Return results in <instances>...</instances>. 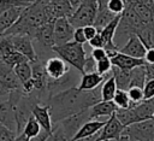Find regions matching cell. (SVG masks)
<instances>
[{"label":"cell","mask_w":154,"mask_h":141,"mask_svg":"<svg viewBox=\"0 0 154 141\" xmlns=\"http://www.w3.org/2000/svg\"><path fill=\"white\" fill-rule=\"evenodd\" d=\"M112 101L114 102V105L117 106V108H126L131 105V101H130V98L128 95V92L124 90V89H117Z\"/></svg>","instance_id":"26"},{"label":"cell","mask_w":154,"mask_h":141,"mask_svg":"<svg viewBox=\"0 0 154 141\" xmlns=\"http://www.w3.org/2000/svg\"><path fill=\"white\" fill-rule=\"evenodd\" d=\"M117 89H118V87H117L114 77L112 76V74H108L106 80L102 82V86L100 87L101 100H112L114 94H116V92H117Z\"/></svg>","instance_id":"23"},{"label":"cell","mask_w":154,"mask_h":141,"mask_svg":"<svg viewBox=\"0 0 154 141\" xmlns=\"http://www.w3.org/2000/svg\"><path fill=\"white\" fill-rule=\"evenodd\" d=\"M53 22L54 20H49L46 22L45 24H42L41 27H38L36 29V31L32 35V40H35L40 46L47 47V48H52V46H54V36H53ZM52 51V49H51Z\"/></svg>","instance_id":"15"},{"label":"cell","mask_w":154,"mask_h":141,"mask_svg":"<svg viewBox=\"0 0 154 141\" xmlns=\"http://www.w3.org/2000/svg\"><path fill=\"white\" fill-rule=\"evenodd\" d=\"M96 12H97L96 0H82L78 7L69 17V22L73 28L93 24L96 17Z\"/></svg>","instance_id":"3"},{"label":"cell","mask_w":154,"mask_h":141,"mask_svg":"<svg viewBox=\"0 0 154 141\" xmlns=\"http://www.w3.org/2000/svg\"><path fill=\"white\" fill-rule=\"evenodd\" d=\"M146 67V75H147V78H153L154 77V64H146L144 65Z\"/></svg>","instance_id":"41"},{"label":"cell","mask_w":154,"mask_h":141,"mask_svg":"<svg viewBox=\"0 0 154 141\" xmlns=\"http://www.w3.org/2000/svg\"><path fill=\"white\" fill-rule=\"evenodd\" d=\"M41 129H42V128H41V125L38 124V122L35 119V117H34L32 114H30V116L28 117V119H26L24 127H23L22 133H23L24 135H26L28 137H32V136L37 135V134L41 131Z\"/></svg>","instance_id":"25"},{"label":"cell","mask_w":154,"mask_h":141,"mask_svg":"<svg viewBox=\"0 0 154 141\" xmlns=\"http://www.w3.org/2000/svg\"><path fill=\"white\" fill-rule=\"evenodd\" d=\"M0 39H1V37H0Z\"/></svg>","instance_id":"49"},{"label":"cell","mask_w":154,"mask_h":141,"mask_svg":"<svg viewBox=\"0 0 154 141\" xmlns=\"http://www.w3.org/2000/svg\"><path fill=\"white\" fill-rule=\"evenodd\" d=\"M24 7L25 6H11L0 13V36L16 23Z\"/></svg>","instance_id":"20"},{"label":"cell","mask_w":154,"mask_h":141,"mask_svg":"<svg viewBox=\"0 0 154 141\" xmlns=\"http://www.w3.org/2000/svg\"><path fill=\"white\" fill-rule=\"evenodd\" d=\"M128 92V95L130 98V101H131V105L132 104H137L140 101H142L144 98H143V88L142 87H137V86H132V87H129L126 89Z\"/></svg>","instance_id":"27"},{"label":"cell","mask_w":154,"mask_h":141,"mask_svg":"<svg viewBox=\"0 0 154 141\" xmlns=\"http://www.w3.org/2000/svg\"><path fill=\"white\" fill-rule=\"evenodd\" d=\"M111 59V63L113 66H117L122 70H132L137 66H141V65H146L144 60L141 59V58H135V57H131V55H128L125 53H122V52H118L116 55H113Z\"/></svg>","instance_id":"16"},{"label":"cell","mask_w":154,"mask_h":141,"mask_svg":"<svg viewBox=\"0 0 154 141\" xmlns=\"http://www.w3.org/2000/svg\"><path fill=\"white\" fill-rule=\"evenodd\" d=\"M12 69H13L16 76L18 77V80L22 84H24L25 82L31 80V64H30V61L19 63V64L14 65Z\"/></svg>","instance_id":"24"},{"label":"cell","mask_w":154,"mask_h":141,"mask_svg":"<svg viewBox=\"0 0 154 141\" xmlns=\"http://www.w3.org/2000/svg\"><path fill=\"white\" fill-rule=\"evenodd\" d=\"M111 74L114 77L116 83H117V87L119 89L126 90L129 88L130 82H131V78H132V70H122V69L112 65Z\"/></svg>","instance_id":"22"},{"label":"cell","mask_w":154,"mask_h":141,"mask_svg":"<svg viewBox=\"0 0 154 141\" xmlns=\"http://www.w3.org/2000/svg\"><path fill=\"white\" fill-rule=\"evenodd\" d=\"M100 100V86L91 90H82L77 87H71L53 94L47 99L52 123H58L64 118L82 112Z\"/></svg>","instance_id":"1"},{"label":"cell","mask_w":154,"mask_h":141,"mask_svg":"<svg viewBox=\"0 0 154 141\" xmlns=\"http://www.w3.org/2000/svg\"><path fill=\"white\" fill-rule=\"evenodd\" d=\"M16 133L0 123V141H14Z\"/></svg>","instance_id":"33"},{"label":"cell","mask_w":154,"mask_h":141,"mask_svg":"<svg viewBox=\"0 0 154 141\" xmlns=\"http://www.w3.org/2000/svg\"><path fill=\"white\" fill-rule=\"evenodd\" d=\"M70 1V4L72 5V7H73V10H76L77 7H78V5L82 2V0H69Z\"/></svg>","instance_id":"43"},{"label":"cell","mask_w":154,"mask_h":141,"mask_svg":"<svg viewBox=\"0 0 154 141\" xmlns=\"http://www.w3.org/2000/svg\"><path fill=\"white\" fill-rule=\"evenodd\" d=\"M48 12L52 19L59 17H70L75 11L69 0H48Z\"/></svg>","instance_id":"17"},{"label":"cell","mask_w":154,"mask_h":141,"mask_svg":"<svg viewBox=\"0 0 154 141\" xmlns=\"http://www.w3.org/2000/svg\"><path fill=\"white\" fill-rule=\"evenodd\" d=\"M124 128L125 127L118 121V118L113 113L106 121V123L101 128V130L96 134L95 141H116L122 136Z\"/></svg>","instance_id":"7"},{"label":"cell","mask_w":154,"mask_h":141,"mask_svg":"<svg viewBox=\"0 0 154 141\" xmlns=\"http://www.w3.org/2000/svg\"><path fill=\"white\" fill-rule=\"evenodd\" d=\"M2 96H5V95H1V94H0V102L2 101Z\"/></svg>","instance_id":"46"},{"label":"cell","mask_w":154,"mask_h":141,"mask_svg":"<svg viewBox=\"0 0 154 141\" xmlns=\"http://www.w3.org/2000/svg\"><path fill=\"white\" fill-rule=\"evenodd\" d=\"M122 135L130 141H154V119H144L124 128Z\"/></svg>","instance_id":"4"},{"label":"cell","mask_w":154,"mask_h":141,"mask_svg":"<svg viewBox=\"0 0 154 141\" xmlns=\"http://www.w3.org/2000/svg\"><path fill=\"white\" fill-rule=\"evenodd\" d=\"M143 98L144 99L154 98V77L146 80L143 84Z\"/></svg>","instance_id":"32"},{"label":"cell","mask_w":154,"mask_h":141,"mask_svg":"<svg viewBox=\"0 0 154 141\" xmlns=\"http://www.w3.org/2000/svg\"><path fill=\"white\" fill-rule=\"evenodd\" d=\"M75 28L69 22L67 17L55 18L53 22V36L54 45H63L69 41H72Z\"/></svg>","instance_id":"8"},{"label":"cell","mask_w":154,"mask_h":141,"mask_svg":"<svg viewBox=\"0 0 154 141\" xmlns=\"http://www.w3.org/2000/svg\"><path fill=\"white\" fill-rule=\"evenodd\" d=\"M117 110V106L112 100H100L89 107L90 119L107 121Z\"/></svg>","instance_id":"10"},{"label":"cell","mask_w":154,"mask_h":141,"mask_svg":"<svg viewBox=\"0 0 154 141\" xmlns=\"http://www.w3.org/2000/svg\"><path fill=\"white\" fill-rule=\"evenodd\" d=\"M51 133H52V131H51ZM51 133L47 131V130H45V129H41V131H40L37 135H35V136H32V137H29V141H46Z\"/></svg>","instance_id":"40"},{"label":"cell","mask_w":154,"mask_h":141,"mask_svg":"<svg viewBox=\"0 0 154 141\" xmlns=\"http://www.w3.org/2000/svg\"><path fill=\"white\" fill-rule=\"evenodd\" d=\"M0 94H1V95H6V94H4V93H2V90H1V87H0Z\"/></svg>","instance_id":"45"},{"label":"cell","mask_w":154,"mask_h":141,"mask_svg":"<svg viewBox=\"0 0 154 141\" xmlns=\"http://www.w3.org/2000/svg\"><path fill=\"white\" fill-rule=\"evenodd\" d=\"M30 113L35 117V119L38 122V124L41 125L42 129H45L49 133L52 131L53 123H52L48 104L42 105V104H38V102H32L31 106H30Z\"/></svg>","instance_id":"13"},{"label":"cell","mask_w":154,"mask_h":141,"mask_svg":"<svg viewBox=\"0 0 154 141\" xmlns=\"http://www.w3.org/2000/svg\"><path fill=\"white\" fill-rule=\"evenodd\" d=\"M125 0H108L106 4V7L109 12L113 14H122L123 11L125 10Z\"/></svg>","instance_id":"28"},{"label":"cell","mask_w":154,"mask_h":141,"mask_svg":"<svg viewBox=\"0 0 154 141\" xmlns=\"http://www.w3.org/2000/svg\"><path fill=\"white\" fill-rule=\"evenodd\" d=\"M94 71H96V61L91 57L85 58V61L83 65V74L84 72H94Z\"/></svg>","instance_id":"36"},{"label":"cell","mask_w":154,"mask_h":141,"mask_svg":"<svg viewBox=\"0 0 154 141\" xmlns=\"http://www.w3.org/2000/svg\"><path fill=\"white\" fill-rule=\"evenodd\" d=\"M46 141H69V139L66 137V135L64 134V131L59 127V124L54 123V127L52 128V133L49 134V136L47 137Z\"/></svg>","instance_id":"29"},{"label":"cell","mask_w":154,"mask_h":141,"mask_svg":"<svg viewBox=\"0 0 154 141\" xmlns=\"http://www.w3.org/2000/svg\"><path fill=\"white\" fill-rule=\"evenodd\" d=\"M83 31H84V35H85V39H87V42H88L90 39H93L97 34L99 30L94 24H89V25L83 27Z\"/></svg>","instance_id":"35"},{"label":"cell","mask_w":154,"mask_h":141,"mask_svg":"<svg viewBox=\"0 0 154 141\" xmlns=\"http://www.w3.org/2000/svg\"><path fill=\"white\" fill-rule=\"evenodd\" d=\"M116 141H130V140H129V139H128L125 135H122V136H120L118 140H116Z\"/></svg>","instance_id":"44"},{"label":"cell","mask_w":154,"mask_h":141,"mask_svg":"<svg viewBox=\"0 0 154 141\" xmlns=\"http://www.w3.org/2000/svg\"><path fill=\"white\" fill-rule=\"evenodd\" d=\"M72 40H73V41H76V42H78V43H82V45H84V43L87 42L85 35H84V31H83V27L75 28Z\"/></svg>","instance_id":"34"},{"label":"cell","mask_w":154,"mask_h":141,"mask_svg":"<svg viewBox=\"0 0 154 141\" xmlns=\"http://www.w3.org/2000/svg\"><path fill=\"white\" fill-rule=\"evenodd\" d=\"M30 0H0V13H2L6 8L11 6H28Z\"/></svg>","instance_id":"31"},{"label":"cell","mask_w":154,"mask_h":141,"mask_svg":"<svg viewBox=\"0 0 154 141\" xmlns=\"http://www.w3.org/2000/svg\"><path fill=\"white\" fill-rule=\"evenodd\" d=\"M152 118H153V119H154V112H153V116H152Z\"/></svg>","instance_id":"47"},{"label":"cell","mask_w":154,"mask_h":141,"mask_svg":"<svg viewBox=\"0 0 154 141\" xmlns=\"http://www.w3.org/2000/svg\"><path fill=\"white\" fill-rule=\"evenodd\" d=\"M43 67H45V71L48 76V80H52V81L61 78L63 76H65L70 71L69 64L64 59H61L60 57L48 58Z\"/></svg>","instance_id":"9"},{"label":"cell","mask_w":154,"mask_h":141,"mask_svg":"<svg viewBox=\"0 0 154 141\" xmlns=\"http://www.w3.org/2000/svg\"><path fill=\"white\" fill-rule=\"evenodd\" d=\"M143 60L146 64H154V47H148L146 53H144V57H143Z\"/></svg>","instance_id":"39"},{"label":"cell","mask_w":154,"mask_h":141,"mask_svg":"<svg viewBox=\"0 0 154 141\" xmlns=\"http://www.w3.org/2000/svg\"><path fill=\"white\" fill-rule=\"evenodd\" d=\"M112 69V63L108 57H105L96 61V72L100 75H107Z\"/></svg>","instance_id":"30"},{"label":"cell","mask_w":154,"mask_h":141,"mask_svg":"<svg viewBox=\"0 0 154 141\" xmlns=\"http://www.w3.org/2000/svg\"><path fill=\"white\" fill-rule=\"evenodd\" d=\"M131 110V114L134 118V123L141 122L144 119H149L154 112V98L143 99L137 104H132L129 106Z\"/></svg>","instance_id":"12"},{"label":"cell","mask_w":154,"mask_h":141,"mask_svg":"<svg viewBox=\"0 0 154 141\" xmlns=\"http://www.w3.org/2000/svg\"><path fill=\"white\" fill-rule=\"evenodd\" d=\"M88 43L90 45V47H93V48H103V40H102V37H101V35H100V33L97 31V34L93 37V39H90L89 41H88Z\"/></svg>","instance_id":"37"},{"label":"cell","mask_w":154,"mask_h":141,"mask_svg":"<svg viewBox=\"0 0 154 141\" xmlns=\"http://www.w3.org/2000/svg\"><path fill=\"white\" fill-rule=\"evenodd\" d=\"M107 76H108V74L107 75H100L96 71L84 72V74H82L81 78H79V83L77 84V88H79L82 90H91V89L101 86V83L105 81V78Z\"/></svg>","instance_id":"21"},{"label":"cell","mask_w":154,"mask_h":141,"mask_svg":"<svg viewBox=\"0 0 154 141\" xmlns=\"http://www.w3.org/2000/svg\"><path fill=\"white\" fill-rule=\"evenodd\" d=\"M30 1H35V0H30Z\"/></svg>","instance_id":"48"},{"label":"cell","mask_w":154,"mask_h":141,"mask_svg":"<svg viewBox=\"0 0 154 141\" xmlns=\"http://www.w3.org/2000/svg\"><path fill=\"white\" fill-rule=\"evenodd\" d=\"M31 81L34 84V90L41 93L47 89L48 76L45 71V67L37 61L31 63Z\"/></svg>","instance_id":"19"},{"label":"cell","mask_w":154,"mask_h":141,"mask_svg":"<svg viewBox=\"0 0 154 141\" xmlns=\"http://www.w3.org/2000/svg\"><path fill=\"white\" fill-rule=\"evenodd\" d=\"M146 51H147L146 45L135 34H131L128 37V40L125 41V43L119 48V52L125 53L131 57H135V58H141V59H143Z\"/></svg>","instance_id":"14"},{"label":"cell","mask_w":154,"mask_h":141,"mask_svg":"<svg viewBox=\"0 0 154 141\" xmlns=\"http://www.w3.org/2000/svg\"><path fill=\"white\" fill-rule=\"evenodd\" d=\"M0 123L17 134L16 104L10 99L0 102Z\"/></svg>","instance_id":"11"},{"label":"cell","mask_w":154,"mask_h":141,"mask_svg":"<svg viewBox=\"0 0 154 141\" xmlns=\"http://www.w3.org/2000/svg\"><path fill=\"white\" fill-rule=\"evenodd\" d=\"M14 141H29V137L26 135H24L23 133H19V134L16 135Z\"/></svg>","instance_id":"42"},{"label":"cell","mask_w":154,"mask_h":141,"mask_svg":"<svg viewBox=\"0 0 154 141\" xmlns=\"http://www.w3.org/2000/svg\"><path fill=\"white\" fill-rule=\"evenodd\" d=\"M54 53L58 54L61 59H64L69 65L73 66L78 72L83 74V65L87 58L85 49L82 43L76 41H69L63 45H54L51 48Z\"/></svg>","instance_id":"2"},{"label":"cell","mask_w":154,"mask_h":141,"mask_svg":"<svg viewBox=\"0 0 154 141\" xmlns=\"http://www.w3.org/2000/svg\"><path fill=\"white\" fill-rule=\"evenodd\" d=\"M105 123H106V121H99V119H89V121H87L78 129V131L72 136V139L70 141H78V140L96 135L101 130V128L105 125Z\"/></svg>","instance_id":"18"},{"label":"cell","mask_w":154,"mask_h":141,"mask_svg":"<svg viewBox=\"0 0 154 141\" xmlns=\"http://www.w3.org/2000/svg\"><path fill=\"white\" fill-rule=\"evenodd\" d=\"M6 37L19 53H22L29 59L30 63L38 60L35 47L32 45V39L29 35H6Z\"/></svg>","instance_id":"6"},{"label":"cell","mask_w":154,"mask_h":141,"mask_svg":"<svg viewBox=\"0 0 154 141\" xmlns=\"http://www.w3.org/2000/svg\"><path fill=\"white\" fill-rule=\"evenodd\" d=\"M89 119H90L89 108H87V110H84L82 112H78L76 114H72V116H70L67 118L61 119L60 122H58V124L63 129L64 134L66 135V137L70 141L72 139V136L78 131V129Z\"/></svg>","instance_id":"5"},{"label":"cell","mask_w":154,"mask_h":141,"mask_svg":"<svg viewBox=\"0 0 154 141\" xmlns=\"http://www.w3.org/2000/svg\"><path fill=\"white\" fill-rule=\"evenodd\" d=\"M90 57L95 60V61H97V60H100V59H102V58H105V57H108L107 55V53H106V49L105 48H93V51H91V53H90Z\"/></svg>","instance_id":"38"}]
</instances>
